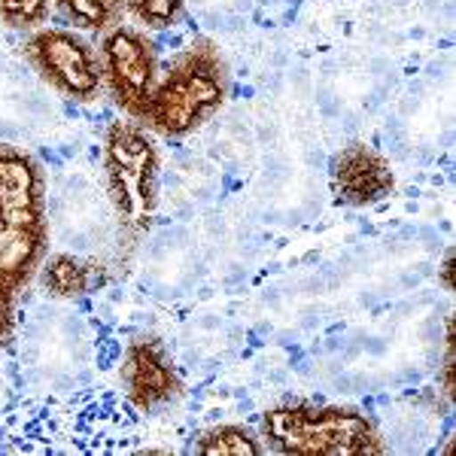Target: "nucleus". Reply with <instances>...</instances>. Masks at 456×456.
<instances>
[{"instance_id":"6","label":"nucleus","mask_w":456,"mask_h":456,"mask_svg":"<svg viewBox=\"0 0 456 456\" xmlns=\"http://www.w3.org/2000/svg\"><path fill=\"white\" fill-rule=\"evenodd\" d=\"M101 77L113 104L137 122L159 73L156 43L143 28L113 25L101 40Z\"/></svg>"},{"instance_id":"9","label":"nucleus","mask_w":456,"mask_h":456,"mask_svg":"<svg viewBox=\"0 0 456 456\" xmlns=\"http://www.w3.org/2000/svg\"><path fill=\"white\" fill-rule=\"evenodd\" d=\"M40 277H43L46 292L55 298H83L107 281L101 265L86 262L70 253H55V256H49V259H43Z\"/></svg>"},{"instance_id":"3","label":"nucleus","mask_w":456,"mask_h":456,"mask_svg":"<svg viewBox=\"0 0 456 456\" xmlns=\"http://www.w3.org/2000/svg\"><path fill=\"white\" fill-rule=\"evenodd\" d=\"M104 176L119 228V253H131L150 234L159 210V146L134 119L110 122L104 134Z\"/></svg>"},{"instance_id":"7","label":"nucleus","mask_w":456,"mask_h":456,"mask_svg":"<svg viewBox=\"0 0 456 456\" xmlns=\"http://www.w3.org/2000/svg\"><path fill=\"white\" fill-rule=\"evenodd\" d=\"M119 378L125 393H128V402L137 411L161 408L180 395V374H176L165 344L152 335L134 338L125 347Z\"/></svg>"},{"instance_id":"13","label":"nucleus","mask_w":456,"mask_h":456,"mask_svg":"<svg viewBox=\"0 0 456 456\" xmlns=\"http://www.w3.org/2000/svg\"><path fill=\"white\" fill-rule=\"evenodd\" d=\"M49 12L53 0H0V21L12 31H40Z\"/></svg>"},{"instance_id":"2","label":"nucleus","mask_w":456,"mask_h":456,"mask_svg":"<svg viewBox=\"0 0 456 456\" xmlns=\"http://www.w3.org/2000/svg\"><path fill=\"white\" fill-rule=\"evenodd\" d=\"M228 70L216 43L198 37L156 73V83L137 116L150 134L186 137L223 107Z\"/></svg>"},{"instance_id":"1","label":"nucleus","mask_w":456,"mask_h":456,"mask_svg":"<svg viewBox=\"0 0 456 456\" xmlns=\"http://www.w3.org/2000/svg\"><path fill=\"white\" fill-rule=\"evenodd\" d=\"M49 249L46 176L31 152L0 143V347L16 335V307Z\"/></svg>"},{"instance_id":"11","label":"nucleus","mask_w":456,"mask_h":456,"mask_svg":"<svg viewBox=\"0 0 456 456\" xmlns=\"http://www.w3.org/2000/svg\"><path fill=\"white\" fill-rule=\"evenodd\" d=\"M53 4L79 31H110L119 25L125 0H53Z\"/></svg>"},{"instance_id":"5","label":"nucleus","mask_w":456,"mask_h":456,"mask_svg":"<svg viewBox=\"0 0 456 456\" xmlns=\"http://www.w3.org/2000/svg\"><path fill=\"white\" fill-rule=\"evenodd\" d=\"M25 58L61 98L88 104L104 92L101 55L73 28H40L25 40Z\"/></svg>"},{"instance_id":"4","label":"nucleus","mask_w":456,"mask_h":456,"mask_svg":"<svg viewBox=\"0 0 456 456\" xmlns=\"http://www.w3.org/2000/svg\"><path fill=\"white\" fill-rule=\"evenodd\" d=\"M262 438L283 456H384L378 426L347 404L286 402L265 411Z\"/></svg>"},{"instance_id":"8","label":"nucleus","mask_w":456,"mask_h":456,"mask_svg":"<svg viewBox=\"0 0 456 456\" xmlns=\"http://www.w3.org/2000/svg\"><path fill=\"white\" fill-rule=\"evenodd\" d=\"M395 176L389 161L365 143H350L332 159V189L335 198L350 208L384 201L393 192Z\"/></svg>"},{"instance_id":"12","label":"nucleus","mask_w":456,"mask_h":456,"mask_svg":"<svg viewBox=\"0 0 456 456\" xmlns=\"http://www.w3.org/2000/svg\"><path fill=\"white\" fill-rule=\"evenodd\" d=\"M186 0H125V10L137 19L143 31H167L183 16Z\"/></svg>"},{"instance_id":"10","label":"nucleus","mask_w":456,"mask_h":456,"mask_svg":"<svg viewBox=\"0 0 456 456\" xmlns=\"http://www.w3.org/2000/svg\"><path fill=\"white\" fill-rule=\"evenodd\" d=\"M192 453L201 456H262L265 447L262 441L253 436L244 426H213V429L204 432L201 438H195Z\"/></svg>"}]
</instances>
